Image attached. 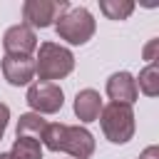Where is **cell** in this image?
<instances>
[{
	"mask_svg": "<svg viewBox=\"0 0 159 159\" xmlns=\"http://www.w3.org/2000/svg\"><path fill=\"white\" fill-rule=\"evenodd\" d=\"M42 142L52 152H67L75 159H89L94 154V137L84 127H72V124H47Z\"/></svg>",
	"mask_w": 159,
	"mask_h": 159,
	"instance_id": "obj_1",
	"label": "cell"
},
{
	"mask_svg": "<svg viewBox=\"0 0 159 159\" xmlns=\"http://www.w3.org/2000/svg\"><path fill=\"white\" fill-rule=\"evenodd\" d=\"M75 70V55L57 45V42H42L35 57V75L40 77V82H52V80H62Z\"/></svg>",
	"mask_w": 159,
	"mask_h": 159,
	"instance_id": "obj_2",
	"label": "cell"
},
{
	"mask_svg": "<svg viewBox=\"0 0 159 159\" xmlns=\"http://www.w3.org/2000/svg\"><path fill=\"white\" fill-rule=\"evenodd\" d=\"M99 124H102V132L109 142L114 144H124L134 137V112L129 104H114L109 102L107 107H102L99 112Z\"/></svg>",
	"mask_w": 159,
	"mask_h": 159,
	"instance_id": "obj_3",
	"label": "cell"
},
{
	"mask_svg": "<svg viewBox=\"0 0 159 159\" xmlns=\"http://www.w3.org/2000/svg\"><path fill=\"white\" fill-rule=\"evenodd\" d=\"M55 30H57L60 40H65L70 45H84L94 35V17L87 7H70L57 17Z\"/></svg>",
	"mask_w": 159,
	"mask_h": 159,
	"instance_id": "obj_4",
	"label": "cell"
},
{
	"mask_svg": "<svg viewBox=\"0 0 159 159\" xmlns=\"http://www.w3.org/2000/svg\"><path fill=\"white\" fill-rule=\"evenodd\" d=\"M70 10V2L67 0H27L22 5V17L27 27H47L52 22H57V17Z\"/></svg>",
	"mask_w": 159,
	"mask_h": 159,
	"instance_id": "obj_5",
	"label": "cell"
},
{
	"mask_svg": "<svg viewBox=\"0 0 159 159\" xmlns=\"http://www.w3.org/2000/svg\"><path fill=\"white\" fill-rule=\"evenodd\" d=\"M27 104L35 109V114H55L65 104L62 87L55 82H35L27 89Z\"/></svg>",
	"mask_w": 159,
	"mask_h": 159,
	"instance_id": "obj_6",
	"label": "cell"
},
{
	"mask_svg": "<svg viewBox=\"0 0 159 159\" xmlns=\"http://www.w3.org/2000/svg\"><path fill=\"white\" fill-rule=\"evenodd\" d=\"M2 47H5L7 55H25V57H30V52L37 50V35H35L32 27H27L22 22L12 25L2 35Z\"/></svg>",
	"mask_w": 159,
	"mask_h": 159,
	"instance_id": "obj_7",
	"label": "cell"
},
{
	"mask_svg": "<svg viewBox=\"0 0 159 159\" xmlns=\"http://www.w3.org/2000/svg\"><path fill=\"white\" fill-rule=\"evenodd\" d=\"M107 97L114 104H129L132 107V102H137V97H139L137 80L129 72H114L107 80Z\"/></svg>",
	"mask_w": 159,
	"mask_h": 159,
	"instance_id": "obj_8",
	"label": "cell"
},
{
	"mask_svg": "<svg viewBox=\"0 0 159 159\" xmlns=\"http://www.w3.org/2000/svg\"><path fill=\"white\" fill-rule=\"evenodd\" d=\"M2 75L10 84L20 87L35 77V60L25 55H5L2 57Z\"/></svg>",
	"mask_w": 159,
	"mask_h": 159,
	"instance_id": "obj_9",
	"label": "cell"
},
{
	"mask_svg": "<svg viewBox=\"0 0 159 159\" xmlns=\"http://www.w3.org/2000/svg\"><path fill=\"white\" fill-rule=\"evenodd\" d=\"M102 112V97L94 89H80L75 97V114L82 122H94Z\"/></svg>",
	"mask_w": 159,
	"mask_h": 159,
	"instance_id": "obj_10",
	"label": "cell"
},
{
	"mask_svg": "<svg viewBox=\"0 0 159 159\" xmlns=\"http://www.w3.org/2000/svg\"><path fill=\"white\" fill-rule=\"evenodd\" d=\"M45 129H47V122L35 112H27V114H22L17 119V137H32V139L40 142Z\"/></svg>",
	"mask_w": 159,
	"mask_h": 159,
	"instance_id": "obj_11",
	"label": "cell"
},
{
	"mask_svg": "<svg viewBox=\"0 0 159 159\" xmlns=\"http://www.w3.org/2000/svg\"><path fill=\"white\" fill-rule=\"evenodd\" d=\"M10 157L12 159H42V147L32 137H17L10 149Z\"/></svg>",
	"mask_w": 159,
	"mask_h": 159,
	"instance_id": "obj_12",
	"label": "cell"
},
{
	"mask_svg": "<svg viewBox=\"0 0 159 159\" xmlns=\"http://www.w3.org/2000/svg\"><path fill=\"white\" fill-rule=\"evenodd\" d=\"M99 10L109 20H127L134 12V2L132 0H99Z\"/></svg>",
	"mask_w": 159,
	"mask_h": 159,
	"instance_id": "obj_13",
	"label": "cell"
},
{
	"mask_svg": "<svg viewBox=\"0 0 159 159\" xmlns=\"http://www.w3.org/2000/svg\"><path fill=\"white\" fill-rule=\"evenodd\" d=\"M137 89H142L147 97H154L159 92V67H157V62H149L139 72V87Z\"/></svg>",
	"mask_w": 159,
	"mask_h": 159,
	"instance_id": "obj_14",
	"label": "cell"
},
{
	"mask_svg": "<svg viewBox=\"0 0 159 159\" xmlns=\"http://www.w3.org/2000/svg\"><path fill=\"white\" fill-rule=\"evenodd\" d=\"M157 47H159V40H152V42L144 47V60H147V62H157Z\"/></svg>",
	"mask_w": 159,
	"mask_h": 159,
	"instance_id": "obj_15",
	"label": "cell"
},
{
	"mask_svg": "<svg viewBox=\"0 0 159 159\" xmlns=\"http://www.w3.org/2000/svg\"><path fill=\"white\" fill-rule=\"evenodd\" d=\"M7 119H10V109H7V104L0 102V139H2L5 129H7Z\"/></svg>",
	"mask_w": 159,
	"mask_h": 159,
	"instance_id": "obj_16",
	"label": "cell"
},
{
	"mask_svg": "<svg viewBox=\"0 0 159 159\" xmlns=\"http://www.w3.org/2000/svg\"><path fill=\"white\" fill-rule=\"evenodd\" d=\"M157 157H159V149H157V147H149V149H147L139 159H157Z\"/></svg>",
	"mask_w": 159,
	"mask_h": 159,
	"instance_id": "obj_17",
	"label": "cell"
},
{
	"mask_svg": "<svg viewBox=\"0 0 159 159\" xmlns=\"http://www.w3.org/2000/svg\"><path fill=\"white\" fill-rule=\"evenodd\" d=\"M0 159H12V157H10V152H7V154H0Z\"/></svg>",
	"mask_w": 159,
	"mask_h": 159,
	"instance_id": "obj_18",
	"label": "cell"
}]
</instances>
